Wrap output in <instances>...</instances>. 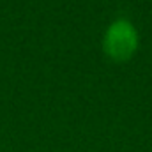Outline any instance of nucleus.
<instances>
[{
  "instance_id": "f257e3e1",
  "label": "nucleus",
  "mask_w": 152,
  "mask_h": 152,
  "mask_svg": "<svg viewBox=\"0 0 152 152\" xmlns=\"http://www.w3.org/2000/svg\"><path fill=\"white\" fill-rule=\"evenodd\" d=\"M138 50V32L129 20L118 18L106 28L103 37V51L113 62L129 60Z\"/></svg>"
}]
</instances>
